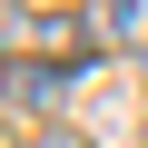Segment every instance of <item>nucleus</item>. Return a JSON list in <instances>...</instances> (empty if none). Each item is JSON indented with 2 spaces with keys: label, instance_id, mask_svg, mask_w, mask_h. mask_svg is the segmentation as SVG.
<instances>
[{
  "label": "nucleus",
  "instance_id": "obj_1",
  "mask_svg": "<svg viewBox=\"0 0 148 148\" xmlns=\"http://www.w3.org/2000/svg\"><path fill=\"white\" fill-rule=\"evenodd\" d=\"M89 49L138 59V49H148V0H99V10H89Z\"/></svg>",
  "mask_w": 148,
  "mask_h": 148
},
{
  "label": "nucleus",
  "instance_id": "obj_2",
  "mask_svg": "<svg viewBox=\"0 0 148 148\" xmlns=\"http://www.w3.org/2000/svg\"><path fill=\"white\" fill-rule=\"evenodd\" d=\"M59 79H69V69H49V59H10V109H49Z\"/></svg>",
  "mask_w": 148,
  "mask_h": 148
},
{
  "label": "nucleus",
  "instance_id": "obj_3",
  "mask_svg": "<svg viewBox=\"0 0 148 148\" xmlns=\"http://www.w3.org/2000/svg\"><path fill=\"white\" fill-rule=\"evenodd\" d=\"M30 148H89V138H69V128H40V138H30Z\"/></svg>",
  "mask_w": 148,
  "mask_h": 148
},
{
  "label": "nucleus",
  "instance_id": "obj_4",
  "mask_svg": "<svg viewBox=\"0 0 148 148\" xmlns=\"http://www.w3.org/2000/svg\"><path fill=\"white\" fill-rule=\"evenodd\" d=\"M10 20H30V0H10Z\"/></svg>",
  "mask_w": 148,
  "mask_h": 148
}]
</instances>
